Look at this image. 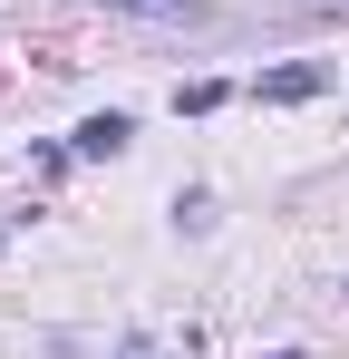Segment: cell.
Returning a JSON list of instances; mask_svg holds the SVG:
<instances>
[{
    "label": "cell",
    "instance_id": "6da1fadb",
    "mask_svg": "<svg viewBox=\"0 0 349 359\" xmlns=\"http://www.w3.org/2000/svg\"><path fill=\"white\" fill-rule=\"evenodd\" d=\"M97 10H126V20H156V29H214V0H97Z\"/></svg>",
    "mask_w": 349,
    "mask_h": 359
},
{
    "label": "cell",
    "instance_id": "7a4b0ae2",
    "mask_svg": "<svg viewBox=\"0 0 349 359\" xmlns=\"http://www.w3.org/2000/svg\"><path fill=\"white\" fill-rule=\"evenodd\" d=\"M320 88H330V68H272V78H262V97H272V107H291V97H320Z\"/></svg>",
    "mask_w": 349,
    "mask_h": 359
},
{
    "label": "cell",
    "instance_id": "3957f363",
    "mask_svg": "<svg viewBox=\"0 0 349 359\" xmlns=\"http://www.w3.org/2000/svg\"><path fill=\"white\" fill-rule=\"evenodd\" d=\"M126 136H136V126H126V117H88V126H78V146H88V156H116Z\"/></svg>",
    "mask_w": 349,
    "mask_h": 359
},
{
    "label": "cell",
    "instance_id": "277c9868",
    "mask_svg": "<svg viewBox=\"0 0 349 359\" xmlns=\"http://www.w3.org/2000/svg\"><path fill=\"white\" fill-rule=\"evenodd\" d=\"M310 20H349V0H310Z\"/></svg>",
    "mask_w": 349,
    "mask_h": 359
}]
</instances>
